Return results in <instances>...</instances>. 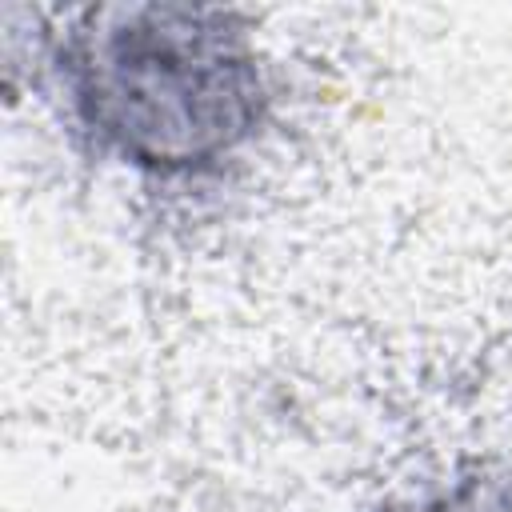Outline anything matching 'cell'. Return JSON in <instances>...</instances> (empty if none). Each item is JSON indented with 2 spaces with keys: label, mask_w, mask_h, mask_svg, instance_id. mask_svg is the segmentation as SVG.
<instances>
[{
  "label": "cell",
  "mask_w": 512,
  "mask_h": 512,
  "mask_svg": "<svg viewBox=\"0 0 512 512\" xmlns=\"http://www.w3.org/2000/svg\"><path fill=\"white\" fill-rule=\"evenodd\" d=\"M48 72L96 156L148 180L224 172L268 124L272 92L240 12L92 4L48 36Z\"/></svg>",
  "instance_id": "obj_1"
}]
</instances>
